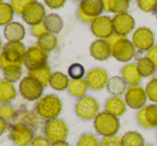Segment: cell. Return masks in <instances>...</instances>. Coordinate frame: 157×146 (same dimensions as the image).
I'll list each match as a JSON object with an SVG mask.
<instances>
[{"mask_svg": "<svg viewBox=\"0 0 157 146\" xmlns=\"http://www.w3.org/2000/svg\"><path fill=\"white\" fill-rule=\"evenodd\" d=\"M26 51L27 48L21 42H8L0 54V69L4 72L23 68Z\"/></svg>", "mask_w": 157, "mask_h": 146, "instance_id": "1", "label": "cell"}, {"mask_svg": "<svg viewBox=\"0 0 157 146\" xmlns=\"http://www.w3.org/2000/svg\"><path fill=\"white\" fill-rule=\"evenodd\" d=\"M106 41L111 48V57H113L117 61L129 63L136 56V47L132 39H127V36L113 33Z\"/></svg>", "mask_w": 157, "mask_h": 146, "instance_id": "2", "label": "cell"}, {"mask_svg": "<svg viewBox=\"0 0 157 146\" xmlns=\"http://www.w3.org/2000/svg\"><path fill=\"white\" fill-rule=\"evenodd\" d=\"M62 101L58 96L54 94H48L42 96L35 105V112L42 119L52 121L58 118L62 112Z\"/></svg>", "mask_w": 157, "mask_h": 146, "instance_id": "3", "label": "cell"}, {"mask_svg": "<svg viewBox=\"0 0 157 146\" xmlns=\"http://www.w3.org/2000/svg\"><path fill=\"white\" fill-rule=\"evenodd\" d=\"M93 126L95 131L101 137L117 136L120 130V121L118 117L103 111L93 119Z\"/></svg>", "mask_w": 157, "mask_h": 146, "instance_id": "4", "label": "cell"}, {"mask_svg": "<svg viewBox=\"0 0 157 146\" xmlns=\"http://www.w3.org/2000/svg\"><path fill=\"white\" fill-rule=\"evenodd\" d=\"M44 137L50 143H57L66 141L68 137V127L63 119L55 118L47 121L43 127Z\"/></svg>", "mask_w": 157, "mask_h": 146, "instance_id": "5", "label": "cell"}, {"mask_svg": "<svg viewBox=\"0 0 157 146\" xmlns=\"http://www.w3.org/2000/svg\"><path fill=\"white\" fill-rule=\"evenodd\" d=\"M75 113L82 121H93L99 113V103L93 96H83L75 105Z\"/></svg>", "mask_w": 157, "mask_h": 146, "instance_id": "6", "label": "cell"}, {"mask_svg": "<svg viewBox=\"0 0 157 146\" xmlns=\"http://www.w3.org/2000/svg\"><path fill=\"white\" fill-rule=\"evenodd\" d=\"M33 129L23 122H17L11 126L10 139L17 146H29L34 139Z\"/></svg>", "mask_w": 157, "mask_h": 146, "instance_id": "7", "label": "cell"}, {"mask_svg": "<svg viewBox=\"0 0 157 146\" xmlns=\"http://www.w3.org/2000/svg\"><path fill=\"white\" fill-rule=\"evenodd\" d=\"M18 91L21 97L24 99H26V100L37 101L43 95L44 87L35 79H33L29 76H26L21 79Z\"/></svg>", "mask_w": 157, "mask_h": 146, "instance_id": "8", "label": "cell"}, {"mask_svg": "<svg viewBox=\"0 0 157 146\" xmlns=\"http://www.w3.org/2000/svg\"><path fill=\"white\" fill-rule=\"evenodd\" d=\"M132 42L137 50L147 52L155 45V35L150 28L139 27L132 32Z\"/></svg>", "mask_w": 157, "mask_h": 146, "instance_id": "9", "label": "cell"}, {"mask_svg": "<svg viewBox=\"0 0 157 146\" xmlns=\"http://www.w3.org/2000/svg\"><path fill=\"white\" fill-rule=\"evenodd\" d=\"M124 100L127 105L132 110H140L147 105V95L145 92V88H142L140 84L136 85H128L124 94Z\"/></svg>", "mask_w": 157, "mask_h": 146, "instance_id": "10", "label": "cell"}, {"mask_svg": "<svg viewBox=\"0 0 157 146\" xmlns=\"http://www.w3.org/2000/svg\"><path fill=\"white\" fill-rule=\"evenodd\" d=\"M48 54L49 52L44 50L37 44L27 48V51L24 57V66H26L28 69H32V68L45 65L47 64Z\"/></svg>", "mask_w": 157, "mask_h": 146, "instance_id": "11", "label": "cell"}, {"mask_svg": "<svg viewBox=\"0 0 157 146\" xmlns=\"http://www.w3.org/2000/svg\"><path fill=\"white\" fill-rule=\"evenodd\" d=\"M90 28L92 34L99 39H107L110 35L114 33L112 18L107 15H101L96 17L93 23L90 25Z\"/></svg>", "mask_w": 157, "mask_h": 146, "instance_id": "12", "label": "cell"}, {"mask_svg": "<svg viewBox=\"0 0 157 146\" xmlns=\"http://www.w3.org/2000/svg\"><path fill=\"white\" fill-rule=\"evenodd\" d=\"M137 123L144 129L157 128V103L145 105L137 112Z\"/></svg>", "mask_w": 157, "mask_h": 146, "instance_id": "13", "label": "cell"}, {"mask_svg": "<svg viewBox=\"0 0 157 146\" xmlns=\"http://www.w3.org/2000/svg\"><path fill=\"white\" fill-rule=\"evenodd\" d=\"M85 79L91 90L101 91L107 87V83L109 81V76L104 68L94 67L86 74Z\"/></svg>", "mask_w": 157, "mask_h": 146, "instance_id": "14", "label": "cell"}, {"mask_svg": "<svg viewBox=\"0 0 157 146\" xmlns=\"http://www.w3.org/2000/svg\"><path fill=\"white\" fill-rule=\"evenodd\" d=\"M112 21H113L114 33H118L123 36H126L130 32H132L136 25L134 17L128 13L116 14L112 17Z\"/></svg>", "mask_w": 157, "mask_h": 146, "instance_id": "15", "label": "cell"}, {"mask_svg": "<svg viewBox=\"0 0 157 146\" xmlns=\"http://www.w3.org/2000/svg\"><path fill=\"white\" fill-rule=\"evenodd\" d=\"M46 15L47 14H46L45 8H44L43 4L37 1H34L26 9V11L21 15V17H23L24 21L26 24L33 26L44 21V18L46 17Z\"/></svg>", "mask_w": 157, "mask_h": 146, "instance_id": "16", "label": "cell"}, {"mask_svg": "<svg viewBox=\"0 0 157 146\" xmlns=\"http://www.w3.org/2000/svg\"><path fill=\"white\" fill-rule=\"evenodd\" d=\"M90 54L96 61H106L111 57V48L106 39H95L90 45Z\"/></svg>", "mask_w": 157, "mask_h": 146, "instance_id": "17", "label": "cell"}, {"mask_svg": "<svg viewBox=\"0 0 157 146\" xmlns=\"http://www.w3.org/2000/svg\"><path fill=\"white\" fill-rule=\"evenodd\" d=\"M126 110H127V105L124 100V97L110 96L105 101V111L118 118L124 115Z\"/></svg>", "mask_w": 157, "mask_h": 146, "instance_id": "18", "label": "cell"}, {"mask_svg": "<svg viewBox=\"0 0 157 146\" xmlns=\"http://www.w3.org/2000/svg\"><path fill=\"white\" fill-rule=\"evenodd\" d=\"M121 77L124 79L128 85L139 84L143 78L139 72L137 63H126L121 68Z\"/></svg>", "mask_w": 157, "mask_h": 146, "instance_id": "19", "label": "cell"}, {"mask_svg": "<svg viewBox=\"0 0 157 146\" xmlns=\"http://www.w3.org/2000/svg\"><path fill=\"white\" fill-rule=\"evenodd\" d=\"M3 34L8 42H21L26 35V30L21 23L12 21L4 27Z\"/></svg>", "mask_w": 157, "mask_h": 146, "instance_id": "20", "label": "cell"}, {"mask_svg": "<svg viewBox=\"0 0 157 146\" xmlns=\"http://www.w3.org/2000/svg\"><path fill=\"white\" fill-rule=\"evenodd\" d=\"M78 10L92 18H96L104 12L103 0H85L79 4Z\"/></svg>", "mask_w": 157, "mask_h": 146, "instance_id": "21", "label": "cell"}, {"mask_svg": "<svg viewBox=\"0 0 157 146\" xmlns=\"http://www.w3.org/2000/svg\"><path fill=\"white\" fill-rule=\"evenodd\" d=\"M28 76L35 79L36 81H39V82L45 88L49 84L52 73L49 66H48L47 64H45V65L40 66V67L28 69Z\"/></svg>", "mask_w": 157, "mask_h": 146, "instance_id": "22", "label": "cell"}, {"mask_svg": "<svg viewBox=\"0 0 157 146\" xmlns=\"http://www.w3.org/2000/svg\"><path fill=\"white\" fill-rule=\"evenodd\" d=\"M127 88L128 84L121 76H113L109 78L107 87H106L108 93L111 94V96H122L125 94Z\"/></svg>", "mask_w": 157, "mask_h": 146, "instance_id": "23", "label": "cell"}, {"mask_svg": "<svg viewBox=\"0 0 157 146\" xmlns=\"http://www.w3.org/2000/svg\"><path fill=\"white\" fill-rule=\"evenodd\" d=\"M89 85L86 79H71L70 84L67 88V92L71 96L75 97V98H81V97L86 96L87 92L89 90Z\"/></svg>", "mask_w": 157, "mask_h": 146, "instance_id": "24", "label": "cell"}, {"mask_svg": "<svg viewBox=\"0 0 157 146\" xmlns=\"http://www.w3.org/2000/svg\"><path fill=\"white\" fill-rule=\"evenodd\" d=\"M17 96V91L14 87V83L6 80L0 81V103H10Z\"/></svg>", "mask_w": 157, "mask_h": 146, "instance_id": "25", "label": "cell"}, {"mask_svg": "<svg viewBox=\"0 0 157 146\" xmlns=\"http://www.w3.org/2000/svg\"><path fill=\"white\" fill-rule=\"evenodd\" d=\"M104 11L107 13L121 14L127 13L129 8V1L127 0H103Z\"/></svg>", "mask_w": 157, "mask_h": 146, "instance_id": "26", "label": "cell"}, {"mask_svg": "<svg viewBox=\"0 0 157 146\" xmlns=\"http://www.w3.org/2000/svg\"><path fill=\"white\" fill-rule=\"evenodd\" d=\"M44 24L46 25L49 33L52 34H58L63 29V21L60 17V15L56 13H49L46 15L44 18Z\"/></svg>", "mask_w": 157, "mask_h": 146, "instance_id": "27", "label": "cell"}, {"mask_svg": "<svg viewBox=\"0 0 157 146\" xmlns=\"http://www.w3.org/2000/svg\"><path fill=\"white\" fill-rule=\"evenodd\" d=\"M70 78L67 75L63 74L61 72L52 73V76L50 78L49 85L52 88L58 92H62V91L67 90L68 84H70Z\"/></svg>", "mask_w": 157, "mask_h": 146, "instance_id": "28", "label": "cell"}, {"mask_svg": "<svg viewBox=\"0 0 157 146\" xmlns=\"http://www.w3.org/2000/svg\"><path fill=\"white\" fill-rule=\"evenodd\" d=\"M122 145L123 146H144V138L138 131H130L125 132L122 136Z\"/></svg>", "mask_w": 157, "mask_h": 146, "instance_id": "29", "label": "cell"}, {"mask_svg": "<svg viewBox=\"0 0 157 146\" xmlns=\"http://www.w3.org/2000/svg\"><path fill=\"white\" fill-rule=\"evenodd\" d=\"M137 66L142 77H153L156 73V68L147 57H142L137 61Z\"/></svg>", "mask_w": 157, "mask_h": 146, "instance_id": "30", "label": "cell"}, {"mask_svg": "<svg viewBox=\"0 0 157 146\" xmlns=\"http://www.w3.org/2000/svg\"><path fill=\"white\" fill-rule=\"evenodd\" d=\"M14 11H13L11 4L6 2H0V26L6 27L8 24L12 23Z\"/></svg>", "mask_w": 157, "mask_h": 146, "instance_id": "31", "label": "cell"}, {"mask_svg": "<svg viewBox=\"0 0 157 146\" xmlns=\"http://www.w3.org/2000/svg\"><path fill=\"white\" fill-rule=\"evenodd\" d=\"M37 45L41 46L44 50H46L47 52H50L57 47L58 45V39H57L56 34L52 33H47L45 36H43L42 39H39Z\"/></svg>", "mask_w": 157, "mask_h": 146, "instance_id": "32", "label": "cell"}, {"mask_svg": "<svg viewBox=\"0 0 157 146\" xmlns=\"http://www.w3.org/2000/svg\"><path fill=\"white\" fill-rule=\"evenodd\" d=\"M0 116L6 122H12L18 117L17 110L10 103H1L0 105Z\"/></svg>", "mask_w": 157, "mask_h": 146, "instance_id": "33", "label": "cell"}, {"mask_svg": "<svg viewBox=\"0 0 157 146\" xmlns=\"http://www.w3.org/2000/svg\"><path fill=\"white\" fill-rule=\"evenodd\" d=\"M76 146H101V141H98L96 136L92 133H83L77 141Z\"/></svg>", "mask_w": 157, "mask_h": 146, "instance_id": "34", "label": "cell"}, {"mask_svg": "<svg viewBox=\"0 0 157 146\" xmlns=\"http://www.w3.org/2000/svg\"><path fill=\"white\" fill-rule=\"evenodd\" d=\"M34 1H36V0H11L10 4L15 14L23 15V13L26 11V9Z\"/></svg>", "mask_w": 157, "mask_h": 146, "instance_id": "35", "label": "cell"}, {"mask_svg": "<svg viewBox=\"0 0 157 146\" xmlns=\"http://www.w3.org/2000/svg\"><path fill=\"white\" fill-rule=\"evenodd\" d=\"M145 92L147 95V99L152 101V103H157V79L152 78L147 82L145 87Z\"/></svg>", "mask_w": 157, "mask_h": 146, "instance_id": "36", "label": "cell"}, {"mask_svg": "<svg viewBox=\"0 0 157 146\" xmlns=\"http://www.w3.org/2000/svg\"><path fill=\"white\" fill-rule=\"evenodd\" d=\"M67 74L68 77H71V79H81L86 75V70L81 64L74 63L68 67Z\"/></svg>", "mask_w": 157, "mask_h": 146, "instance_id": "37", "label": "cell"}, {"mask_svg": "<svg viewBox=\"0 0 157 146\" xmlns=\"http://www.w3.org/2000/svg\"><path fill=\"white\" fill-rule=\"evenodd\" d=\"M21 68H15V69H10V70H4L2 72V75H3L4 80L9 81V82L15 83L21 79Z\"/></svg>", "mask_w": 157, "mask_h": 146, "instance_id": "38", "label": "cell"}, {"mask_svg": "<svg viewBox=\"0 0 157 146\" xmlns=\"http://www.w3.org/2000/svg\"><path fill=\"white\" fill-rule=\"evenodd\" d=\"M137 6L145 13H154L157 8V0H137Z\"/></svg>", "mask_w": 157, "mask_h": 146, "instance_id": "39", "label": "cell"}, {"mask_svg": "<svg viewBox=\"0 0 157 146\" xmlns=\"http://www.w3.org/2000/svg\"><path fill=\"white\" fill-rule=\"evenodd\" d=\"M30 31H31V34L37 39H42V37L45 36L47 33H49V31H48L46 25L44 24V21L36 24V25L31 26V29H30Z\"/></svg>", "mask_w": 157, "mask_h": 146, "instance_id": "40", "label": "cell"}, {"mask_svg": "<svg viewBox=\"0 0 157 146\" xmlns=\"http://www.w3.org/2000/svg\"><path fill=\"white\" fill-rule=\"evenodd\" d=\"M101 146H123L122 139L118 136L103 137L101 140Z\"/></svg>", "mask_w": 157, "mask_h": 146, "instance_id": "41", "label": "cell"}, {"mask_svg": "<svg viewBox=\"0 0 157 146\" xmlns=\"http://www.w3.org/2000/svg\"><path fill=\"white\" fill-rule=\"evenodd\" d=\"M43 1L49 9L57 10V9L62 8L64 4L66 3V1H67V0H43Z\"/></svg>", "mask_w": 157, "mask_h": 146, "instance_id": "42", "label": "cell"}, {"mask_svg": "<svg viewBox=\"0 0 157 146\" xmlns=\"http://www.w3.org/2000/svg\"><path fill=\"white\" fill-rule=\"evenodd\" d=\"M30 146H52V143L44 136H37L33 139Z\"/></svg>", "mask_w": 157, "mask_h": 146, "instance_id": "43", "label": "cell"}, {"mask_svg": "<svg viewBox=\"0 0 157 146\" xmlns=\"http://www.w3.org/2000/svg\"><path fill=\"white\" fill-rule=\"evenodd\" d=\"M145 57H147V58L149 59L152 63H153V65L155 66V68L157 70V44L156 45H154L153 47H152L151 49L147 52Z\"/></svg>", "mask_w": 157, "mask_h": 146, "instance_id": "44", "label": "cell"}, {"mask_svg": "<svg viewBox=\"0 0 157 146\" xmlns=\"http://www.w3.org/2000/svg\"><path fill=\"white\" fill-rule=\"evenodd\" d=\"M77 17H78V19L81 21V23L90 24V25L93 23V21L95 19V18H92V17L88 16V15H86L85 13H82L81 11H79V10H77Z\"/></svg>", "mask_w": 157, "mask_h": 146, "instance_id": "45", "label": "cell"}, {"mask_svg": "<svg viewBox=\"0 0 157 146\" xmlns=\"http://www.w3.org/2000/svg\"><path fill=\"white\" fill-rule=\"evenodd\" d=\"M10 129L11 125L9 124V122H6V119H3L0 116V137L6 133V131H10Z\"/></svg>", "mask_w": 157, "mask_h": 146, "instance_id": "46", "label": "cell"}, {"mask_svg": "<svg viewBox=\"0 0 157 146\" xmlns=\"http://www.w3.org/2000/svg\"><path fill=\"white\" fill-rule=\"evenodd\" d=\"M52 146H71V145H70V143H67L66 141H62V142L52 143Z\"/></svg>", "mask_w": 157, "mask_h": 146, "instance_id": "47", "label": "cell"}, {"mask_svg": "<svg viewBox=\"0 0 157 146\" xmlns=\"http://www.w3.org/2000/svg\"><path fill=\"white\" fill-rule=\"evenodd\" d=\"M73 1L76 2V3H79V4H80V3H82V2L85 1V0H73Z\"/></svg>", "mask_w": 157, "mask_h": 146, "instance_id": "48", "label": "cell"}, {"mask_svg": "<svg viewBox=\"0 0 157 146\" xmlns=\"http://www.w3.org/2000/svg\"><path fill=\"white\" fill-rule=\"evenodd\" d=\"M2 41H1V39H0V54H1V51H2Z\"/></svg>", "mask_w": 157, "mask_h": 146, "instance_id": "49", "label": "cell"}, {"mask_svg": "<svg viewBox=\"0 0 157 146\" xmlns=\"http://www.w3.org/2000/svg\"><path fill=\"white\" fill-rule=\"evenodd\" d=\"M154 15H155V16L157 17V8L155 9V11H154Z\"/></svg>", "mask_w": 157, "mask_h": 146, "instance_id": "50", "label": "cell"}, {"mask_svg": "<svg viewBox=\"0 0 157 146\" xmlns=\"http://www.w3.org/2000/svg\"><path fill=\"white\" fill-rule=\"evenodd\" d=\"M153 78H156V79H157V70H156L155 75H154V76H153Z\"/></svg>", "mask_w": 157, "mask_h": 146, "instance_id": "51", "label": "cell"}, {"mask_svg": "<svg viewBox=\"0 0 157 146\" xmlns=\"http://www.w3.org/2000/svg\"><path fill=\"white\" fill-rule=\"evenodd\" d=\"M144 146H155V145H153V144H144Z\"/></svg>", "mask_w": 157, "mask_h": 146, "instance_id": "52", "label": "cell"}, {"mask_svg": "<svg viewBox=\"0 0 157 146\" xmlns=\"http://www.w3.org/2000/svg\"><path fill=\"white\" fill-rule=\"evenodd\" d=\"M127 1H129V2H130V1H134V0H127Z\"/></svg>", "mask_w": 157, "mask_h": 146, "instance_id": "53", "label": "cell"}, {"mask_svg": "<svg viewBox=\"0 0 157 146\" xmlns=\"http://www.w3.org/2000/svg\"><path fill=\"white\" fill-rule=\"evenodd\" d=\"M0 2H3V0H0Z\"/></svg>", "mask_w": 157, "mask_h": 146, "instance_id": "54", "label": "cell"}]
</instances>
